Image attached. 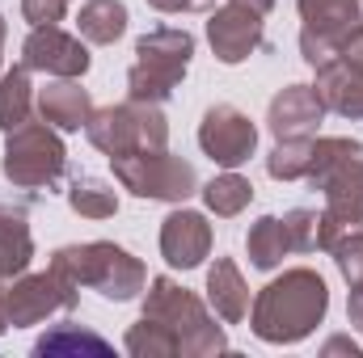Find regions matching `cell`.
<instances>
[{"mask_svg":"<svg viewBox=\"0 0 363 358\" xmlns=\"http://www.w3.org/2000/svg\"><path fill=\"white\" fill-rule=\"evenodd\" d=\"M72 0H21V17L30 25H60Z\"/></svg>","mask_w":363,"mask_h":358,"instance_id":"f546056e","label":"cell"},{"mask_svg":"<svg viewBox=\"0 0 363 358\" xmlns=\"http://www.w3.org/2000/svg\"><path fill=\"white\" fill-rule=\"evenodd\" d=\"M245 249H250V262L258 270H274L287 253H291V241H287V228L279 215H262L250 236H245Z\"/></svg>","mask_w":363,"mask_h":358,"instance_id":"cb8c5ba5","label":"cell"},{"mask_svg":"<svg viewBox=\"0 0 363 358\" xmlns=\"http://www.w3.org/2000/svg\"><path fill=\"white\" fill-rule=\"evenodd\" d=\"M110 169L123 190H131L135 198H161V202H186L199 190V173L190 161H182L165 148H148V152H127V156H110Z\"/></svg>","mask_w":363,"mask_h":358,"instance_id":"ba28073f","label":"cell"},{"mask_svg":"<svg viewBox=\"0 0 363 358\" xmlns=\"http://www.w3.org/2000/svg\"><path fill=\"white\" fill-rule=\"evenodd\" d=\"M359 8H363V0H359Z\"/></svg>","mask_w":363,"mask_h":358,"instance_id":"74e56055","label":"cell"},{"mask_svg":"<svg viewBox=\"0 0 363 358\" xmlns=\"http://www.w3.org/2000/svg\"><path fill=\"white\" fill-rule=\"evenodd\" d=\"M330 258H334L338 274L347 278V287H351V291H359V287H363V232L347 228V232L330 245Z\"/></svg>","mask_w":363,"mask_h":358,"instance_id":"f1b7e54d","label":"cell"},{"mask_svg":"<svg viewBox=\"0 0 363 358\" xmlns=\"http://www.w3.org/2000/svg\"><path fill=\"white\" fill-rule=\"evenodd\" d=\"M203 202H207V211L233 219V215H241V211L254 202V185L241 178V173L228 169V173H220V178H211L203 185Z\"/></svg>","mask_w":363,"mask_h":358,"instance_id":"d4e9b609","label":"cell"},{"mask_svg":"<svg viewBox=\"0 0 363 358\" xmlns=\"http://www.w3.org/2000/svg\"><path fill=\"white\" fill-rule=\"evenodd\" d=\"M321 118H325V101L313 85H287L271 97L267 110V127L274 139H304L321 127Z\"/></svg>","mask_w":363,"mask_h":358,"instance_id":"5bb4252c","label":"cell"},{"mask_svg":"<svg viewBox=\"0 0 363 358\" xmlns=\"http://www.w3.org/2000/svg\"><path fill=\"white\" fill-rule=\"evenodd\" d=\"M21 68L60 76V81H77L89 72V47L81 38L64 34L60 25H34L30 38L21 42Z\"/></svg>","mask_w":363,"mask_h":358,"instance_id":"7c38bea8","label":"cell"},{"mask_svg":"<svg viewBox=\"0 0 363 358\" xmlns=\"http://www.w3.org/2000/svg\"><path fill=\"white\" fill-rule=\"evenodd\" d=\"M300 4V55L308 68H325L338 59L342 42L363 25L359 0H296Z\"/></svg>","mask_w":363,"mask_h":358,"instance_id":"9c48e42d","label":"cell"},{"mask_svg":"<svg viewBox=\"0 0 363 358\" xmlns=\"http://www.w3.org/2000/svg\"><path fill=\"white\" fill-rule=\"evenodd\" d=\"M81 287L68 282L60 270H43V274H17V282L9 287V325L13 329H30V325H43L60 312H72L77 308V295Z\"/></svg>","mask_w":363,"mask_h":358,"instance_id":"30bf717a","label":"cell"},{"mask_svg":"<svg viewBox=\"0 0 363 358\" xmlns=\"http://www.w3.org/2000/svg\"><path fill=\"white\" fill-rule=\"evenodd\" d=\"M207 304L224 325H241L250 316V287L233 258H216V266L207 270Z\"/></svg>","mask_w":363,"mask_h":358,"instance_id":"e0dca14e","label":"cell"},{"mask_svg":"<svg viewBox=\"0 0 363 358\" xmlns=\"http://www.w3.org/2000/svg\"><path fill=\"white\" fill-rule=\"evenodd\" d=\"M64 165H68V152L51 122H26V127L9 131L0 173L17 190H51L64 178Z\"/></svg>","mask_w":363,"mask_h":358,"instance_id":"52a82bcc","label":"cell"},{"mask_svg":"<svg viewBox=\"0 0 363 358\" xmlns=\"http://www.w3.org/2000/svg\"><path fill=\"white\" fill-rule=\"evenodd\" d=\"M338 350H351V354L359 358V346H355V342H347V337H334V342L325 346V354H338Z\"/></svg>","mask_w":363,"mask_h":358,"instance_id":"e575fe53","label":"cell"},{"mask_svg":"<svg viewBox=\"0 0 363 358\" xmlns=\"http://www.w3.org/2000/svg\"><path fill=\"white\" fill-rule=\"evenodd\" d=\"M127 354H135V358H178L182 342L165 321L140 316V321L127 329Z\"/></svg>","mask_w":363,"mask_h":358,"instance_id":"603a6c76","label":"cell"},{"mask_svg":"<svg viewBox=\"0 0 363 358\" xmlns=\"http://www.w3.org/2000/svg\"><path fill=\"white\" fill-rule=\"evenodd\" d=\"M262 38H267V17H258L254 8L233 4V0L224 8H216L207 21V42L220 64H245L262 47Z\"/></svg>","mask_w":363,"mask_h":358,"instance_id":"4fadbf2b","label":"cell"},{"mask_svg":"<svg viewBox=\"0 0 363 358\" xmlns=\"http://www.w3.org/2000/svg\"><path fill=\"white\" fill-rule=\"evenodd\" d=\"M313 89L321 93L325 110H334V114H342L351 122H363V72H351V68H342L334 59V64L317 68V85Z\"/></svg>","mask_w":363,"mask_h":358,"instance_id":"d6986e66","label":"cell"},{"mask_svg":"<svg viewBox=\"0 0 363 358\" xmlns=\"http://www.w3.org/2000/svg\"><path fill=\"white\" fill-rule=\"evenodd\" d=\"M233 4H245V8H254L258 17H267V13L274 8V0H233Z\"/></svg>","mask_w":363,"mask_h":358,"instance_id":"d590c367","label":"cell"},{"mask_svg":"<svg viewBox=\"0 0 363 358\" xmlns=\"http://www.w3.org/2000/svg\"><path fill=\"white\" fill-rule=\"evenodd\" d=\"M199 148H203V156H211L220 169H237V165H245V161L254 156V148H258V127L250 122V114H241L237 105L220 101V105H211V110L203 114V122H199Z\"/></svg>","mask_w":363,"mask_h":358,"instance_id":"8fae6325","label":"cell"},{"mask_svg":"<svg viewBox=\"0 0 363 358\" xmlns=\"http://www.w3.org/2000/svg\"><path fill=\"white\" fill-rule=\"evenodd\" d=\"M77 25H81L85 42L110 47L127 34V4L123 0H85L81 13H77Z\"/></svg>","mask_w":363,"mask_h":358,"instance_id":"44dd1931","label":"cell"},{"mask_svg":"<svg viewBox=\"0 0 363 358\" xmlns=\"http://www.w3.org/2000/svg\"><path fill=\"white\" fill-rule=\"evenodd\" d=\"M4 38H9V21L0 17V59H4Z\"/></svg>","mask_w":363,"mask_h":358,"instance_id":"8d00e7d4","label":"cell"},{"mask_svg":"<svg viewBox=\"0 0 363 358\" xmlns=\"http://www.w3.org/2000/svg\"><path fill=\"white\" fill-rule=\"evenodd\" d=\"M157 13H207L216 8V0H148Z\"/></svg>","mask_w":363,"mask_h":358,"instance_id":"1f68e13d","label":"cell"},{"mask_svg":"<svg viewBox=\"0 0 363 358\" xmlns=\"http://www.w3.org/2000/svg\"><path fill=\"white\" fill-rule=\"evenodd\" d=\"M68 207L85 219H110L118 211V194L101 178H77L72 190H68Z\"/></svg>","mask_w":363,"mask_h":358,"instance_id":"83f0119b","label":"cell"},{"mask_svg":"<svg viewBox=\"0 0 363 358\" xmlns=\"http://www.w3.org/2000/svg\"><path fill=\"white\" fill-rule=\"evenodd\" d=\"M330 312V287L317 270L296 266L283 270L274 282H267L254 299L250 325L271 346H296L304 342Z\"/></svg>","mask_w":363,"mask_h":358,"instance_id":"6da1fadb","label":"cell"},{"mask_svg":"<svg viewBox=\"0 0 363 358\" xmlns=\"http://www.w3.org/2000/svg\"><path fill=\"white\" fill-rule=\"evenodd\" d=\"M338 64L342 68H351V72H363V25L342 42V51H338Z\"/></svg>","mask_w":363,"mask_h":358,"instance_id":"4dcf8cb0","label":"cell"},{"mask_svg":"<svg viewBox=\"0 0 363 358\" xmlns=\"http://www.w3.org/2000/svg\"><path fill=\"white\" fill-rule=\"evenodd\" d=\"M34 114V85H30V68H13L0 76V131H17L26 127Z\"/></svg>","mask_w":363,"mask_h":358,"instance_id":"7402d4cb","label":"cell"},{"mask_svg":"<svg viewBox=\"0 0 363 358\" xmlns=\"http://www.w3.org/2000/svg\"><path fill=\"white\" fill-rule=\"evenodd\" d=\"M190 55H194V38L186 30H174V25L148 30L135 42V64L127 72V97L152 101V105L169 101L190 68Z\"/></svg>","mask_w":363,"mask_h":358,"instance_id":"277c9868","label":"cell"},{"mask_svg":"<svg viewBox=\"0 0 363 358\" xmlns=\"http://www.w3.org/2000/svg\"><path fill=\"white\" fill-rule=\"evenodd\" d=\"M304 181H313V190L325 194L330 219H338L342 228L363 224V144L347 135L313 139V165Z\"/></svg>","mask_w":363,"mask_h":358,"instance_id":"3957f363","label":"cell"},{"mask_svg":"<svg viewBox=\"0 0 363 358\" xmlns=\"http://www.w3.org/2000/svg\"><path fill=\"white\" fill-rule=\"evenodd\" d=\"M313 165V135L304 139H279L274 152L267 156V173L274 181H304Z\"/></svg>","mask_w":363,"mask_h":358,"instance_id":"4316f807","label":"cell"},{"mask_svg":"<svg viewBox=\"0 0 363 358\" xmlns=\"http://www.w3.org/2000/svg\"><path fill=\"white\" fill-rule=\"evenodd\" d=\"M144 316L165 321L182 342L186 358H211L228 350L224 329L211 321V312L203 308V299L194 291H186L174 278H152V291L144 295Z\"/></svg>","mask_w":363,"mask_h":358,"instance_id":"5b68a950","label":"cell"},{"mask_svg":"<svg viewBox=\"0 0 363 358\" xmlns=\"http://www.w3.org/2000/svg\"><path fill=\"white\" fill-rule=\"evenodd\" d=\"M51 270H60L68 282L93 287L97 295L127 304L148 287V270L114 241H89V245H64L51 253Z\"/></svg>","mask_w":363,"mask_h":358,"instance_id":"7a4b0ae2","label":"cell"},{"mask_svg":"<svg viewBox=\"0 0 363 358\" xmlns=\"http://www.w3.org/2000/svg\"><path fill=\"white\" fill-rule=\"evenodd\" d=\"M34 262V236H30V219L21 207L0 202V278H17Z\"/></svg>","mask_w":363,"mask_h":358,"instance_id":"ac0fdd59","label":"cell"},{"mask_svg":"<svg viewBox=\"0 0 363 358\" xmlns=\"http://www.w3.org/2000/svg\"><path fill=\"white\" fill-rule=\"evenodd\" d=\"M283 228H287V241H291L296 253H317V249L330 253V245L347 232L338 219H330L325 211H308V207L287 211V215H283Z\"/></svg>","mask_w":363,"mask_h":358,"instance_id":"ffe728a7","label":"cell"},{"mask_svg":"<svg viewBox=\"0 0 363 358\" xmlns=\"http://www.w3.org/2000/svg\"><path fill=\"white\" fill-rule=\"evenodd\" d=\"M161 253L174 270H194L211 253V224L199 211H174L161 224Z\"/></svg>","mask_w":363,"mask_h":358,"instance_id":"9a60e30c","label":"cell"},{"mask_svg":"<svg viewBox=\"0 0 363 358\" xmlns=\"http://www.w3.org/2000/svg\"><path fill=\"white\" fill-rule=\"evenodd\" d=\"M85 135L97 152L106 156H127V152H148V148H165L169 144V122L161 114V105L152 101H118L106 110H93L85 122Z\"/></svg>","mask_w":363,"mask_h":358,"instance_id":"8992f818","label":"cell"},{"mask_svg":"<svg viewBox=\"0 0 363 358\" xmlns=\"http://www.w3.org/2000/svg\"><path fill=\"white\" fill-rule=\"evenodd\" d=\"M81 350H89V354H110V342H106L101 333H93V329H81V325H60V329H51L47 337H38V346H34L38 358L81 354Z\"/></svg>","mask_w":363,"mask_h":358,"instance_id":"484cf974","label":"cell"},{"mask_svg":"<svg viewBox=\"0 0 363 358\" xmlns=\"http://www.w3.org/2000/svg\"><path fill=\"white\" fill-rule=\"evenodd\" d=\"M9 329V287H4V278H0V333Z\"/></svg>","mask_w":363,"mask_h":358,"instance_id":"836d02e7","label":"cell"},{"mask_svg":"<svg viewBox=\"0 0 363 358\" xmlns=\"http://www.w3.org/2000/svg\"><path fill=\"white\" fill-rule=\"evenodd\" d=\"M347 316H351V325L363 333V287L359 291H351V304H347Z\"/></svg>","mask_w":363,"mask_h":358,"instance_id":"d6a6232c","label":"cell"},{"mask_svg":"<svg viewBox=\"0 0 363 358\" xmlns=\"http://www.w3.org/2000/svg\"><path fill=\"white\" fill-rule=\"evenodd\" d=\"M34 105H38V118L51 122L55 131H81L93 114L89 89H81L77 81H55V85L38 89Z\"/></svg>","mask_w":363,"mask_h":358,"instance_id":"2e32d148","label":"cell"}]
</instances>
